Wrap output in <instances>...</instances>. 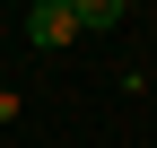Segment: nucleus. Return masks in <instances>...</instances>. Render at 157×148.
I'll list each match as a JSON object with an SVG mask.
<instances>
[{
	"label": "nucleus",
	"instance_id": "1",
	"mask_svg": "<svg viewBox=\"0 0 157 148\" xmlns=\"http://www.w3.org/2000/svg\"><path fill=\"white\" fill-rule=\"evenodd\" d=\"M26 35H35V44H70V35H78V0H35V9H26Z\"/></svg>",
	"mask_w": 157,
	"mask_h": 148
},
{
	"label": "nucleus",
	"instance_id": "2",
	"mask_svg": "<svg viewBox=\"0 0 157 148\" xmlns=\"http://www.w3.org/2000/svg\"><path fill=\"white\" fill-rule=\"evenodd\" d=\"M87 26H122V0H78V35Z\"/></svg>",
	"mask_w": 157,
	"mask_h": 148
}]
</instances>
